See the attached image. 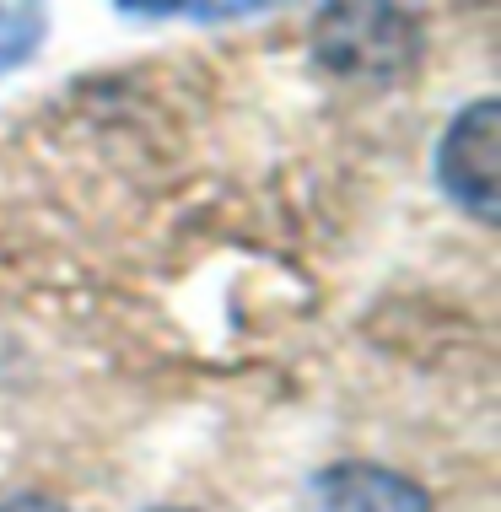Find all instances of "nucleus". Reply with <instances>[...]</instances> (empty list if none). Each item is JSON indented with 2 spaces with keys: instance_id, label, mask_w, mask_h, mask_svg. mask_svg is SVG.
Returning <instances> with one entry per match:
<instances>
[{
  "instance_id": "nucleus-1",
  "label": "nucleus",
  "mask_w": 501,
  "mask_h": 512,
  "mask_svg": "<svg viewBox=\"0 0 501 512\" xmlns=\"http://www.w3.org/2000/svg\"><path fill=\"white\" fill-rule=\"evenodd\" d=\"M318 65L351 81H399L421 60V22L399 0H329L313 22Z\"/></svg>"
},
{
  "instance_id": "nucleus-2",
  "label": "nucleus",
  "mask_w": 501,
  "mask_h": 512,
  "mask_svg": "<svg viewBox=\"0 0 501 512\" xmlns=\"http://www.w3.org/2000/svg\"><path fill=\"white\" fill-rule=\"evenodd\" d=\"M437 173L453 205H464L475 221L501 216V108L496 98L469 103L448 124L437 146Z\"/></svg>"
},
{
  "instance_id": "nucleus-3",
  "label": "nucleus",
  "mask_w": 501,
  "mask_h": 512,
  "mask_svg": "<svg viewBox=\"0 0 501 512\" xmlns=\"http://www.w3.org/2000/svg\"><path fill=\"white\" fill-rule=\"evenodd\" d=\"M324 512H431L426 491L415 480L378 464H334L318 475Z\"/></svg>"
},
{
  "instance_id": "nucleus-4",
  "label": "nucleus",
  "mask_w": 501,
  "mask_h": 512,
  "mask_svg": "<svg viewBox=\"0 0 501 512\" xmlns=\"http://www.w3.org/2000/svg\"><path fill=\"white\" fill-rule=\"evenodd\" d=\"M44 27H49L44 0H6L0 6V76L17 71L27 54L44 44Z\"/></svg>"
},
{
  "instance_id": "nucleus-5",
  "label": "nucleus",
  "mask_w": 501,
  "mask_h": 512,
  "mask_svg": "<svg viewBox=\"0 0 501 512\" xmlns=\"http://www.w3.org/2000/svg\"><path fill=\"white\" fill-rule=\"evenodd\" d=\"M119 11H130V17H194V11H205L211 0H114Z\"/></svg>"
},
{
  "instance_id": "nucleus-6",
  "label": "nucleus",
  "mask_w": 501,
  "mask_h": 512,
  "mask_svg": "<svg viewBox=\"0 0 501 512\" xmlns=\"http://www.w3.org/2000/svg\"><path fill=\"white\" fill-rule=\"evenodd\" d=\"M0 512H65L60 502H49V496H6Z\"/></svg>"
},
{
  "instance_id": "nucleus-7",
  "label": "nucleus",
  "mask_w": 501,
  "mask_h": 512,
  "mask_svg": "<svg viewBox=\"0 0 501 512\" xmlns=\"http://www.w3.org/2000/svg\"><path fill=\"white\" fill-rule=\"evenodd\" d=\"M157 512H184V507H157Z\"/></svg>"
}]
</instances>
